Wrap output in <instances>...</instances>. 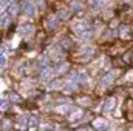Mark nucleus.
Returning a JSON list of instances; mask_svg holds the SVG:
<instances>
[{
	"mask_svg": "<svg viewBox=\"0 0 133 131\" xmlns=\"http://www.w3.org/2000/svg\"><path fill=\"white\" fill-rule=\"evenodd\" d=\"M73 28H74L76 34H77L81 39H90V37H91V30H90V26H88L85 22H77V23L73 25Z\"/></svg>",
	"mask_w": 133,
	"mask_h": 131,
	"instance_id": "nucleus-1",
	"label": "nucleus"
},
{
	"mask_svg": "<svg viewBox=\"0 0 133 131\" xmlns=\"http://www.w3.org/2000/svg\"><path fill=\"white\" fill-rule=\"evenodd\" d=\"M37 119L33 117V116H25V117H22L20 120H19V123H17V127L19 128H22V130H36L37 128Z\"/></svg>",
	"mask_w": 133,
	"mask_h": 131,
	"instance_id": "nucleus-2",
	"label": "nucleus"
},
{
	"mask_svg": "<svg viewBox=\"0 0 133 131\" xmlns=\"http://www.w3.org/2000/svg\"><path fill=\"white\" fill-rule=\"evenodd\" d=\"M115 77H116V71H110V72H107L102 79H101V86L104 88V86H108L113 80H115Z\"/></svg>",
	"mask_w": 133,
	"mask_h": 131,
	"instance_id": "nucleus-3",
	"label": "nucleus"
},
{
	"mask_svg": "<svg viewBox=\"0 0 133 131\" xmlns=\"http://www.w3.org/2000/svg\"><path fill=\"white\" fill-rule=\"evenodd\" d=\"M22 6H23L25 14H28V16H34L36 14V6H34L30 0H23L22 2Z\"/></svg>",
	"mask_w": 133,
	"mask_h": 131,
	"instance_id": "nucleus-4",
	"label": "nucleus"
},
{
	"mask_svg": "<svg viewBox=\"0 0 133 131\" xmlns=\"http://www.w3.org/2000/svg\"><path fill=\"white\" fill-rule=\"evenodd\" d=\"M73 80H74V82H77V83L85 85V83L88 82V77H87V74H85L84 71H79L76 76H73Z\"/></svg>",
	"mask_w": 133,
	"mask_h": 131,
	"instance_id": "nucleus-5",
	"label": "nucleus"
},
{
	"mask_svg": "<svg viewBox=\"0 0 133 131\" xmlns=\"http://www.w3.org/2000/svg\"><path fill=\"white\" fill-rule=\"evenodd\" d=\"M33 33H34V28L31 25H25V26H20V28H19V34H22V35H25V37H30Z\"/></svg>",
	"mask_w": 133,
	"mask_h": 131,
	"instance_id": "nucleus-6",
	"label": "nucleus"
},
{
	"mask_svg": "<svg viewBox=\"0 0 133 131\" xmlns=\"http://www.w3.org/2000/svg\"><path fill=\"white\" fill-rule=\"evenodd\" d=\"M51 76H53V69L48 68V66H45V68L42 69V72H40V79H42V80H48Z\"/></svg>",
	"mask_w": 133,
	"mask_h": 131,
	"instance_id": "nucleus-7",
	"label": "nucleus"
},
{
	"mask_svg": "<svg viewBox=\"0 0 133 131\" xmlns=\"http://www.w3.org/2000/svg\"><path fill=\"white\" fill-rule=\"evenodd\" d=\"M93 127L98 128V130H105V128H107V120H105V119H96V120L93 122Z\"/></svg>",
	"mask_w": 133,
	"mask_h": 131,
	"instance_id": "nucleus-8",
	"label": "nucleus"
},
{
	"mask_svg": "<svg viewBox=\"0 0 133 131\" xmlns=\"http://www.w3.org/2000/svg\"><path fill=\"white\" fill-rule=\"evenodd\" d=\"M91 54H93V49H91V48H87V49H84V51H82L81 57H82L84 60H87V59H88V57H90Z\"/></svg>",
	"mask_w": 133,
	"mask_h": 131,
	"instance_id": "nucleus-9",
	"label": "nucleus"
},
{
	"mask_svg": "<svg viewBox=\"0 0 133 131\" xmlns=\"http://www.w3.org/2000/svg\"><path fill=\"white\" fill-rule=\"evenodd\" d=\"M113 105H115V99H108V100L104 103V110H105V111H108V110H111V108H113Z\"/></svg>",
	"mask_w": 133,
	"mask_h": 131,
	"instance_id": "nucleus-10",
	"label": "nucleus"
},
{
	"mask_svg": "<svg viewBox=\"0 0 133 131\" xmlns=\"http://www.w3.org/2000/svg\"><path fill=\"white\" fill-rule=\"evenodd\" d=\"M90 3H91V5H95V6H98V8H99V6H104V5H105V3H107V0H90Z\"/></svg>",
	"mask_w": 133,
	"mask_h": 131,
	"instance_id": "nucleus-11",
	"label": "nucleus"
},
{
	"mask_svg": "<svg viewBox=\"0 0 133 131\" xmlns=\"http://www.w3.org/2000/svg\"><path fill=\"white\" fill-rule=\"evenodd\" d=\"M46 65H48V59L46 57H40L39 59V66L42 68V66H46Z\"/></svg>",
	"mask_w": 133,
	"mask_h": 131,
	"instance_id": "nucleus-12",
	"label": "nucleus"
},
{
	"mask_svg": "<svg viewBox=\"0 0 133 131\" xmlns=\"http://www.w3.org/2000/svg\"><path fill=\"white\" fill-rule=\"evenodd\" d=\"M79 117H82V111H81V110H77V111L71 116V120H77Z\"/></svg>",
	"mask_w": 133,
	"mask_h": 131,
	"instance_id": "nucleus-13",
	"label": "nucleus"
},
{
	"mask_svg": "<svg viewBox=\"0 0 133 131\" xmlns=\"http://www.w3.org/2000/svg\"><path fill=\"white\" fill-rule=\"evenodd\" d=\"M8 23H9V17L8 16H3L2 17V26H6Z\"/></svg>",
	"mask_w": 133,
	"mask_h": 131,
	"instance_id": "nucleus-14",
	"label": "nucleus"
},
{
	"mask_svg": "<svg viewBox=\"0 0 133 131\" xmlns=\"http://www.w3.org/2000/svg\"><path fill=\"white\" fill-rule=\"evenodd\" d=\"M11 2H12V0H2V9L8 8V6L11 5Z\"/></svg>",
	"mask_w": 133,
	"mask_h": 131,
	"instance_id": "nucleus-15",
	"label": "nucleus"
},
{
	"mask_svg": "<svg viewBox=\"0 0 133 131\" xmlns=\"http://www.w3.org/2000/svg\"><path fill=\"white\" fill-rule=\"evenodd\" d=\"M57 111H61V113H66V111H70V106H66V105H64V106L57 108Z\"/></svg>",
	"mask_w": 133,
	"mask_h": 131,
	"instance_id": "nucleus-16",
	"label": "nucleus"
},
{
	"mask_svg": "<svg viewBox=\"0 0 133 131\" xmlns=\"http://www.w3.org/2000/svg\"><path fill=\"white\" fill-rule=\"evenodd\" d=\"M68 68V65L66 63H64V65H61L59 66V69H57V72H65V69Z\"/></svg>",
	"mask_w": 133,
	"mask_h": 131,
	"instance_id": "nucleus-17",
	"label": "nucleus"
},
{
	"mask_svg": "<svg viewBox=\"0 0 133 131\" xmlns=\"http://www.w3.org/2000/svg\"><path fill=\"white\" fill-rule=\"evenodd\" d=\"M61 86H62V83H61V82H56V83H51V85H50V88H51V90H53V88H61Z\"/></svg>",
	"mask_w": 133,
	"mask_h": 131,
	"instance_id": "nucleus-18",
	"label": "nucleus"
},
{
	"mask_svg": "<svg viewBox=\"0 0 133 131\" xmlns=\"http://www.w3.org/2000/svg\"><path fill=\"white\" fill-rule=\"evenodd\" d=\"M6 65V57H5V53H2V68H5Z\"/></svg>",
	"mask_w": 133,
	"mask_h": 131,
	"instance_id": "nucleus-19",
	"label": "nucleus"
},
{
	"mask_svg": "<svg viewBox=\"0 0 133 131\" xmlns=\"http://www.w3.org/2000/svg\"><path fill=\"white\" fill-rule=\"evenodd\" d=\"M16 12H17V6L12 5V6H11V14H16Z\"/></svg>",
	"mask_w": 133,
	"mask_h": 131,
	"instance_id": "nucleus-20",
	"label": "nucleus"
},
{
	"mask_svg": "<svg viewBox=\"0 0 133 131\" xmlns=\"http://www.w3.org/2000/svg\"><path fill=\"white\" fill-rule=\"evenodd\" d=\"M5 108H8V106H6V103H5V100H3V102H2V110H5Z\"/></svg>",
	"mask_w": 133,
	"mask_h": 131,
	"instance_id": "nucleus-21",
	"label": "nucleus"
}]
</instances>
